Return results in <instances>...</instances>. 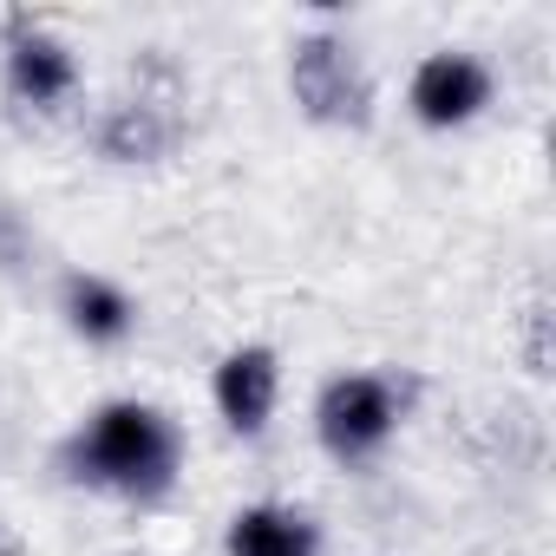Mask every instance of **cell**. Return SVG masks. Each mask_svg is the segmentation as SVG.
<instances>
[{
	"label": "cell",
	"instance_id": "1",
	"mask_svg": "<svg viewBox=\"0 0 556 556\" xmlns=\"http://www.w3.org/2000/svg\"><path fill=\"white\" fill-rule=\"evenodd\" d=\"M177 465H184V439L177 426L144 406V400H112L99 406L73 445H66V478L73 484H92V491H118L131 504H157L170 484H177Z\"/></svg>",
	"mask_w": 556,
	"mask_h": 556
},
{
	"label": "cell",
	"instance_id": "7",
	"mask_svg": "<svg viewBox=\"0 0 556 556\" xmlns=\"http://www.w3.org/2000/svg\"><path fill=\"white\" fill-rule=\"evenodd\" d=\"M73 86H79V66H73V47L66 40H53L47 27H27V34L8 40V92L21 105L53 112V105L73 99Z\"/></svg>",
	"mask_w": 556,
	"mask_h": 556
},
{
	"label": "cell",
	"instance_id": "4",
	"mask_svg": "<svg viewBox=\"0 0 556 556\" xmlns=\"http://www.w3.org/2000/svg\"><path fill=\"white\" fill-rule=\"evenodd\" d=\"M406 105H413V118L426 131H458L491 105V66L471 60V53H452V47L426 53L413 86H406Z\"/></svg>",
	"mask_w": 556,
	"mask_h": 556
},
{
	"label": "cell",
	"instance_id": "5",
	"mask_svg": "<svg viewBox=\"0 0 556 556\" xmlns=\"http://www.w3.org/2000/svg\"><path fill=\"white\" fill-rule=\"evenodd\" d=\"M177 138H184L177 105L144 92V86H138V99H112L92 118V144H99L105 164H157V157L177 151Z\"/></svg>",
	"mask_w": 556,
	"mask_h": 556
},
{
	"label": "cell",
	"instance_id": "2",
	"mask_svg": "<svg viewBox=\"0 0 556 556\" xmlns=\"http://www.w3.org/2000/svg\"><path fill=\"white\" fill-rule=\"evenodd\" d=\"M289 86H295V105L328 131H367L374 125V79L341 34H302L295 60H289Z\"/></svg>",
	"mask_w": 556,
	"mask_h": 556
},
{
	"label": "cell",
	"instance_id": "10",
	"mask_svg": "<svg viewBox=\"0 0 556 556\" xmlns=\"http://www.w3.org/2000/svg\"><path fill=\"white\" fill-rule=\"evenodd\" d=\"M530 374H549V302H530V334H523Z\"/></svg>",
	"mask_w": 556,
	"mask_h": 556
},
{
	"label": "cell",
	"instance_id": "8",
	"mask_svg": "<svg viewBox=\"0 0 556 556\" xmlns=\"http://www.w3.org/2000/svg\"><path fill=\"white\" fill-rule=\"evenodd\" d=\"M229 556H315V523L282 504H249L229 517Z\"/></svg>",
	"mask_w": 556,
	"mask_h": 556
},
{
	"label": "cell",
	"instance_id": "6",
	"mask_svg": "<svg viewBox=\"0 0 556 556\" xmlns=\"http://www.w3.org/2000/svg\"><path fill=\"white\" fill-rule=\"evenodd\" d=\"M210 393H216V413L229 419V432L255 439L275 413V393H282V361L268 348H236V354H223Z\"/></svg>",
	"mask_w": 556,
	"mask_h": 556
},
{
	"label": "cell",
	"instance_id": "9",
	"mask_svg": "<svg viewBox=\"0 0 556 556\" xmlns=\"http://www.w3.org/2000/svg\"><path fill=\"white\" fill-rule=\"evenodd\" d=\"M60 308H66L73 334H86V341H99V348L125 341V334H131V315H138V308L125 302V289H112L105 275H66Z\"/></svg>",
	"mask_w": 556,
	"mask_h": 556
},
{
	"label": "cell",
	"instance_id": "3",
	"mask_svg": "<svg viewBox=\"0 0 556 556\" xmlns=\"http://www.w3.org/2000/svg\"><path fill=\"white\" fill-rule=\"evenodd\" d=\"M393 426H400V393H393V380H380V374H341V380H328L321 400H315V432H321V445H328L341 465L374 458V452L393 439Z\"/></svg>",
	"mask_w": 556,
	"mask_h": 556
}]
</instances>
